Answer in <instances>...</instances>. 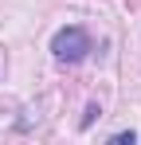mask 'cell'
Returning a JSON list of instances; mask_svg holds the SVG:
<instances>
[{
  "label": "cell",
  "instance_id": "cell-1",
  "mask_svg": "<svg viewBox=\"0 0 141 145\" xmlns=\"http://www.w3.org/2000/svg\"><path fill=\"white\" fill-rule=\"evenodd\" d=\"M90 51H94V43H90V35H86V27H78V24L59 27L51 35V55L59 63H82Z\"/></svg>",
  "mask_w": 141,
  "mask_h": 145
},
{
  "label": "cell",
  "instance_id": "cell-2",
  "mask_svg": "<svg viewBox=\"0 0 141 145\" xmlns=\"http://www.w3.org/2000/svg\"><path fill=\"white\" fill-rule=\"evenodd\" d=\"M110 141H137V133H133V129H121V133H114Z\"/></svg>",
  "mask_w": 141,
  "mask_h": 145
}]
</instances>
